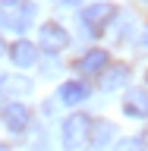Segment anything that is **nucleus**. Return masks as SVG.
<instances>
[{"label": "nucleus", "instance_id": "1", "mask_svg": "<svg viewBox=\"0 0 148 151\" xmlns=\"http://www.w3.org/2000/svg\"><path fill=\"white\" fill-rule=\"evenodd\" d=\"M88 132H92V120L85 113H69L60 123V142L63 151H82L88 148Z\"/></svg>", "mask_w": 148, "mask_h": 151}, {"label": "nucleus", "instance_id": "2", "mask_svg": "<svg viewBox=\"0 0 148 151\" xmlns=\"http://www.w3.org/2000/svg\"><path fill=\"white\" fill-rule=\"evenodd\" d=\"M113 16H117V6L107 3V0H98V3H88L82 9V25H88L92 35H98L101 28H107L113 22Z\"/></svg>", "mask_w": 148, "mask_h": 151}, {"label": "nucleus", "instance_id": "3", "mask_svg": "<svg viewBox=\"0 0 148 151\" xmlns=\"http://www.w3.org/2000/svg\"><path fill=\"white\" fill-rule=\"evenodd\" d=\"M38 41H41V50L44 54H60V50H66L69 47V32H66L60 22H44L41 25V32H38Z\"/></svg>", "mask_w": 148, "mask_h": 151}, {"label": "nucleus", "instance_id": "4", "mask_svg": "<svg viewBox=\"0 0 148 151\" xmlns=\"http://www.w3.org/2000/svg\"><path fill=\"white\" fill-rule=\"evenodd\" d=\"M32 79L25 76H16V73H0V98L3 101H22L32 94Z\"/></svg>", "mask_w": 148, "mask_h": 151}, {"label": "nucleus", "instance_id": "5", "mask_svg": "<svg viewBox=\"0 0 148 151\" xmlns=\"http://www.w3.org/2000/svg\"><path fill=\"white\" fill-rule=\"evenodd\" d=\"M28 120H32V113L22 101H6L3 104V126H6L13 135H22L28 129Z\"/></svg>", "mask_w": 148, "mask_h": 151}, {"label": "nucleus", "instance_id": "6", "mask_svg": "<svg viewBox=\"0 0 148 151\" xmlns=\"http://www.w3.org/2000/svg\"><path fill=\"white\" fill-rule=\"evenodd\" d=\"M129 82V66L126 63H107L101 69V79H98V88L101 91H117Z\"/></svg>", "mask_w": 148, "mask_h": 151}, {"label": "nucleus", "instance_id": "7", "mask_svg": "<svg viewBox=\"0 0 148 151\" xmlns=\"http://www.w3.org/2000/svg\"><path fill=\"white\" fill-rule=\"evenodd\" d=\"M88 94H92V88L82 82V79H69V82H63L60 88H57V104H66V107H76V104L88 101Z\"/></svg>", "mask_w": 148, "mask_h": 151}, {"label": "nucleus", "instance_id": "8", "mask_svg": "<svg viewBox=\"0 0 148 151\" xmlns=\"http://www.w3.org/2000/svg\"><path fill=\"white\" fill-rule=\"evenodd\" d=\"M9 60H13V66H19V69H28V66L38 63V47L28 41V38H19V41H13V44L6 47Z\"/></svg>", "mask_w": 148, "mask_h": 151}, {"label": "nucleus", "instance_id": "9", "mask_svg": "<svg viewBox=\"0 0 148 151\" xmlns=\"http://www.w3.org/2000/svg\"><path fill=\"white\" fill-rule=\"evenodd\" d=\"M113 135H117V126L110 120H98L92 123V132H88V151H107L110 148Z\"/></svg>", "mask_w": 148, "mask_h": 151}, {"label": "nucleus", "instance_id": "10", "mask_svg": "<svg viewBox=\"0 0 148 151\" xmlns=\"http://www.w3.org/2000/svg\"><path fill=\"white\" fill-rule=\"evenodd\" d=\"M123 113L132 120H148V91L145 88H129L123 94Z\"/></svg>", "mask_w": 148, "mask_h": 151}, {"label": "nucleus", "instance_id": "11", "mask_svg": "<svg viewBox=\"0 0 148 151\" xmlns=\"http://www.w3.org/2000/svg\"><path fill=\"white\" fill-rule=\"evenodd\" d=\"M107 63H110L107 50H104V47H92V50H85V54L76 60V73H82V76H95V73H101Z\"/></svg>", "mask_w": 148, "mask_h": 151}, {"label": "nucleus", "instance_id": "12", "mask_svg": "<svg viewBox=\"0 0 148 151\" xmlns=\"http://www.w3.org/2000/svg\"><path fill=\"white\" fill-rule=\"evenodd\" d=\"M32 19H35V3H19V6H13V13H6L3 25L13 28V32H25L32 25Z\"/></svg>", "mask_w": 148, "mask_h": 151}, {"label": "nucleus", "instance_id": "13", "mask_svg": "<svg viewBox=\"0 0 148 151\" xmlns=\"http://www.w3.org/2000/svg\"><path fill=\"white\" fill-rule=\"evenodd\" d=\"M110 151H145V142L139 135H126V139H117Z\"/></svg>", "mask_w": 148, "mask_h": 151}, {"label": "nucleus", "instance_id": "14", "mask_svg": "<svg viewBox=\"0 0 148 151\" xmlns=\"http://www.w3.org/2000/svg\"><path fill=\"white\" fill-rule=\"evenodd\" d=\"M136 47H139V50H148V28L142 32V38H139V44H136Z\"/></svg>", "mask_w": 148, "mask_h": 151}, {"label": "nucleus", "instance_id": "15", "mask_svg": "<svg viewBox=\"0 0 148 151\" xmlns=\"http://www.w3.org/2000/svg\"><path fill=\"white\" fill-rule=\"evenodd\" d=\"M22 0H0V6H19Z\"/></svg>", "mask_w": 148, "mask_h": 151}, {"label": "nucleus", "instance_id": "16", "mask_svg": "<svg viewBox=\"0 0 148 151\" xmlns=\"http://www.w3.org/2000/svg\"><path fill=\"white\" fill-rule=\"evenodd\" d=\"M57 3H63V6H79L82 0H57Z\"/></svg>", "mask_w": 148, "mask_h": 151}, {"label": "nucleus", "instance_id": "17", "mask_svg": "<svg viewBox=\"0 0 148 151\" xmlns=\"http://www.w3.org/2000/svg\"><path fill=\"white\" fill-rule=\"evenodd\" d=\"M3 22H6V13H3V9H0V25H3Z\"/></svg>", "mask_w": 148, "mask_h": 151}, {"label": "nucleus", "instance_id": "18", "mask_svg": "<svg viewBox=\"0 0 148 151\" xmlns=\"http://www.w3.org/2000/svg\"><path fill=\"white\" fill-rule=\"evenodd\" d=\"M3 50H6V44H3V38H0V54H3Z\"/></svg>", "mask_w": 148, "mask_h": 151}, {"label": "nucleus", "instance_id": "19", "mask_svg": "<svg viewBox=\"0 0 148 151\" xmlns=\"http://www.w3.org/2000/svg\"><path fill=\"white\" fill-rule=\"evenodd\" d=\"M0 120H3V104H0Z\"/></svg>", "mask_w": 148, "mask_h": 151}, {"label": "nucleus", "instance_id": "20", "mask_svg": "<svg viewBox=\"0 0 148 151\" xmlns=\"http://www.w3.org/2000/svg\"><path fill=\"white\" fill-rule=\"evenodd\" d=\"M0 151H9V148H6V145H0Z\"/></svg>", "mask_w": 148, "mask_h": 151}, {"label": "nucleus", "instance_id": "21", "mask_svg": "<svg viewBox=\"0 0 148 151\" xmlns=\"http://www.w3.org/2000/svg\"><path fill=\"white\" fill-rule=\"evenodd\" d=\"M142 142H145V145H148V132H145V139H142Z\"/></svg>", "mask_w": 148, "mask_h": 151}, {"label": "nucleus", "instance_id": "22", "mask_svg": "<svg viewBox=\"0 0 148 151\" xmlns=\"http://www.w3.org/2000/svg\"><path fill=\"white\" fill-rule=\"evenodd\" d=\"M145 79H148V73H145Z\"/></svg>", "mask_w": 148, "mask_h": 151}]
</instances>
